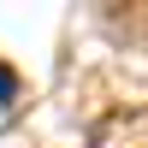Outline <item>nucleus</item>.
I'll use <instances>...</instances> for the list:
<instances>
[{
	"instance_id": "obj_1",
	"label": "nucleus",
	"mask_w": 148,
	"mask_h": 148,
	"mask_svg": "<svg viewBox=\"0 0 148 148\" xmlns=\"http://www.w3.org/2000/svg\"><path fill=\"white\" fill-rule=\"evenodd\" d=\"M89 148H148V107H119L89 130Z\"/></svg>"
}]
</instances>
